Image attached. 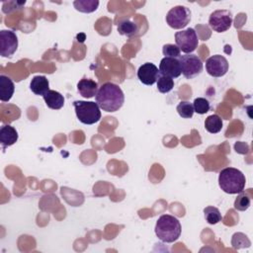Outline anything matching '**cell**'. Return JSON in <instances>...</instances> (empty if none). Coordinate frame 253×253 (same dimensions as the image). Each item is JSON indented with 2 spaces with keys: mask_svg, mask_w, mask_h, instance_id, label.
<instances>
[{
  "mask_svg": "<svg viewBox=\"0 0 253 253\" xmlns=\"http://www.w3.org/2000/svg\"><path fill=\"white\" fill-rule=\"evenodd\" d=\"M95 98L100 109L108 113L119 111L125 102L123 90L120 86L112 82L104 83L99 88Z\"/></svg>",
  "mask_w": 253,
  "mask_h": 253,
  "instance_id": "6da1fadb",
  "label": "cell"
},
{
  "mask_svg": "<svg viewBox=\"0 0 253 253\" xmlns=\"http://www.w3.org/2000/svg\"><path fill=\"white\" fill-rule=\"evenodd\" d=\"M154 231L162 242L172 243L180 237L182 227L177 217L170 214H162L156 221Z\"/></svg>",
  "mask_w": 253,
  "mask_h": 253,
  "instance_id": "7a4b0ae2",
  "label": "cell"
},
{
  "mask_svg": "<svg viewBox=\"0 0 253 253\" xmlns=\"http://www.w3.org/2000/svg\"><path fill=\"white\" fill-rule=\"evenodd\" d=\"M246 179L244 174L233 167H226L219 172L218 185L226 194H239L245 188Z\"/></svg>",
  "mask_w": 253,
  "mask_h": 253,
  "instance_id": "3957f363",
  "label": "cell"
},
{
  "mask_svg": "<svg viewBox=\"0 0 253 253\" xmlns=\"http://www.w3.org/2000/svg\"><path fill=\"white\" fill-rule=\"evenodd\" d=\"M73 107L77 119L84 125L96 124L101 119L100 107L95 102L77 100L73 102Z\"/></svg>",
  "mask_w": 253,
  "mask_h": 253,
  "instance_id": "277c9868",
  "label": "cell"
},
{
  "mask_svg": "<svg viewBox=\"0 0 253 253\" xmlns=\"http://www.w3.org/2000/svg\"><path fill=\"white\" fill-rule=\"evenodd\" d=\"M178 59L181 66V72L187 79H193L203 71V61L196 54L187 53L181 55Z\"/></svg>",
  "mask_w": 253,
  "mask_h": 253,
  "instance_id": "5b68a950",
  "label": "cell"
},
{
  "mask_svg": "<svg viewBox=\"0 0 253 253\" xmlns=\"http://www.w3.org/2000/svg\"><path fill=\"white\" fill-rule=\"evenodd\" d=\"M191 21V11L189 8L178 5L171 8L166 15V23L175 30L185 28Z\"/></svg>",
  "mask_w": 253,
  "mask_h": 253,
  "instance_id": "8992f818",
  "label": "cell"
},
{
  "mask_svg": "<svg viewBox=\"0 0 253 253\" xmlns=\"http://www.w3.org/2000/svg\"><path fill=\"white\" fill-rule=\"evenodd\" d=\"M175 42L180 50L186 54L192 53L198 47L199 38L194 29L188 28L175 33Z\"/></svg>",
  "mask_w": 253,
  "mask_h": 253,
  "instance_id": "52a82bcc",
  "label": "cell"
},
{
  "mask_svg": "<svg viewBox=\"0 0 253 253\" xmlns=\"http://www.w3.org/2000/svg\"><path fill=\"white\" fill-rule=\"evenodd\" d=\"M209 25L216 33L226 32L232 25L231 12L225 9L213 11L209 18Z\"/></svg>",
  "mask_w": 253,
  "mask_h": 253,
  "instance_id": "ba28073f",
  "label": "cell"
},
{
  "mask_svg": "<svg viewBox=\"0 0 253 253\" xmlns=\"http://www.w3.org/2000/svg\"><path fill=\"white\" fill-rule=\"evenodd\" d=\"M18 48L17 35L11 30L0 31V55L9 57L13 55Z\"/></svg>",
  "mask_w": 253,
  "mask_h": 253,
  "instance_id": "9c48e42d",
  "label": "cell"
},
{
  "mask_svg": "<svg viewBox=\"0 0 253 253\" xmlns=\"http://www.w3.org/2000/svg\"><path fill=\"white\" fill-rule=\"evenodd\" d=\"M228 61L220 54H214L209 57L206 61V70L212 77H221L228 71Z\"/></svg>",
  "mask_w": 253,
  "mask_h": 253,
  "instance_id": "30bf717a",
  "label": "cell"
},
{
  "mask_svg": "<svg viewBox=\"0 0 253 253\" xmlns=\"http://www.w3.org/2000/svg\"><path fill=\"white\" fill-rule=\"evenodd\" d=\"M159 77V70L157 66L151 62H145L139 66L137 70V78L144 84L151 86L153 85Z\"/></svg>",
  "mask_w": 253,
  "mask_h": 253,
  "instance_id": "8fae6325",
  "label": "cell"
},
{
  "mask_svg": "<svg viewBox=\"0 0 253 253\" xmlns=\"http://www.w3.org/2000/svg\"><path fill=\"white\" fill-rule=\"evenodd\" d=\"M158 70L160 75L171 78H177L182 74L179 59L173 57H163L160 61Z\"/></svg>",
  "mask_w": 253,
  "mask_h": 253,
  "instance_id": "7c38bea8",
  "label": "cell"
},
{
  "mask_svg": "<svg viewBox=\"0 0 253 253\" xmlns=\"http://www.w3.org/2000/svg\"><path fill=\"white\" fill-rule=\"evenodd\" d=\"M98 90V83L92 79L83 78L77 83L78 93L86 99H90L96 96Z\"/></svg>",
  "mask_w": 253,
  "mask_h": 253,
  "instance_id": "4fadbf2b",
  "label": "cell"
},
{
  "mask_svg": "<svg viewBox=\"0 0 253 253\" xmlns=\"http://www.w3.org/2000/svg\"><path fill=\"white\" fill-rule=\"evenodd\" d=\"M18 140V132L17 130L9 125H4L0 128V142L2 146L8 147L16 143Z\"/></svg>",
  "mask_w": 253,
  "mask_h": 253,
  "instance_id": "5bb4252c",
  "label": "cell"
},
{
  "mask_svg": "<svg viewBox=\"0 0 253 253\" xmlns=\"http://www.w3.org/2000/svg\"><path fill=\"white\" fill-rule=\"evenodd\" d=\"M30 89L35 95L43 96L49 90V82L43 75L34 76L30 83Z\"/></svg>",
  "mask_w": 253,
  "mask_h": 253,
  "instance_id": "9a60e30c",
  "label": "cell"
},
{
  "mask_svg": "<svg viewBox=\"0 0 253 253\" xmlns=\"http://www.w3.org/2000/svg\"><path fill=\"white\" fill-rule=\"evenodd\" d=\"M15 85L12 79L6 75H0V100L9 102L14 94Z\"/></svg>",
  "mask_w": 253,
  "mask_h": 253,
  "instance_id": "2e32d148",
  "label": "cell"
},
{
  "mask_svg": "<svg viewBox=\"0 0 253 253\" xmlns=\"http://www.w3.org/2000/svg\"><path fill=\"white\" fill-rule=\"evenodd\" d=\"M42 98L49 109L59 110L64 106V97L55 90H48Z\"/></svg>",
  "mask_w": 253,
  "mask_h": 253,
  "instance_id": "e0dca14e",
  "label": "cell"
},
{
  "mask_svg": "<svg viewBox=\"0 0 253 253\" xmlns=\"http://www.w3.org/2000/svg\"><path fill=\"white\" fill-rule=\"evenodd\" d=\"M138 30V27L137 25L128 20V19H124V20H121L119 23H118V32L120 35L122 36H126V37H132L136 34Z\"/></svg>",
  "mask_w": 253,
  "mask_h": 253,
  "instance_id": "ac0fdd59",
  "label": "cell"
},
{
  "mask_svg": "<svg viewBox=\"0 0 253 253\" xmlns=\"http://www.w3.org/2000/svg\"><path fill=\"white\" fill-rule=\"evenodd\" d=\"M205 128L210 133H217L222 128V120L215 114L211 115L205 121Z\"/></svg>",
  "mask_w": 253,
  "mask_h": 253,
  "instance_id": "d6986e66",
  "label": "cell"
},
{
  "mask_svg": "<svg viewBox=\"0 0 253 253\" xmlns=\"http://www.w3.org/2000/svg\"><path fill=\"white\" fill-rule=\"evenodd\" d=\"M74 8L82 13H92L99 6L98 0H76L73 2Z\"/></svg>",
  "mask_w": 253,
  "mask_h": 253,
  "instance_id": "ffe728a7",
  "label": "cell"
},
{
  "mask_svg": "<svg viewBox=\"0 0 253 253\" xmlns=\"http://www.w3.org/2000/svg\"><path fill=\"white\" fill-rule=\"evenodd\" d=\"M205 218L210 224H216L221 220V213L219 210L215 207L209 206L204 209Z\"/></svg>",
  "mask_w": 253,
  "mask_h": 253,
  "instance_id": "44dd1931",
  "label": "cell"
},
{
  "mask_svg": "<svg viewBox=\"0 0 253 253\" xmlns=\"http://www.w3.org/2000/svg\"><path fill=\"white\" fill-rule=\"evenodd\" d=\"M157 83V89L160 93L166 94L168 92H170L173 87H174V80L171 77L168 76H164V75H160L156 81Z\"/></svg>",
  "mask_w": 253,
  "mask_h": 253,
  "instance_id": "7402d4cb",
  "label": "cell"
},
{
  "mask_svg": "<svg viewBox=\"0 0 253 253\" xmlns=\"http://www.w3.org/2000/svg\"><path fill=\"white\" fill-rule=\"evenodd\" d=\"M176 110H177L179 116L182 117L183 119H190L193 117V115L195 113L193 104L188 101H181L177 105Z\"/></svg>",
  "mask_w": 253,
  "mask_h": 253,
  "instance_id": "603a6c76",
  "label": "cell"
},
{
  "mask_svg": "<svg viewBox=\"0 0 253 253\" xmlns=\"http://www.w3.org/2000/svg\"><path fill=\"white\" fill-rule=\"evenodd\" d=\"M231 244L235 249H240V248H245V247L248 248L251 245V242L244 233L237 232L232 235Z\"/></svg>",
  "mask_w": 253,
  "mask_h": 253,
  "instance_id": "cb8c5ba5",
  "label": "cell"
},
{
  "mask_svg": "<svg viewBox=\"0 0 253 253\" xmlns=\"http://www.w3.org/2000/svg\"><path fill=\"white\" fill-rule=\"evenodd\" d=\"M250 203H251L250 198L242 191L238 194L237 198L234 201V209L240 211H244L250 207Z\"/></svg>",
  "mask_w": 253,
  "mask_h": 253,
  "instance_id": "d4e9b609",
  "label": "cell"
},
{
  "mask_svg": "<svg viewBox=\"0 0 253 253\" xmlns=\"http://www.w3.org/2000/svg\"><path fill=\"white\" fill-rule=\"evenodd\" d=\"M193 107H194V111L197 113V114H200V115H204L206 113H208L210 111V108H211V105H210V102L209 100H207L206 98H202V97H199V98H196L193 102Z\"/></svg>",
  "mask_w": 253,
  "mask_h": 253,
  "instance_id": "484cf974",
  "label": "cell"
},
{
  "mask_svg": "<svg viewBox=\"0 0 253 253\" xmlns=\"http://www.w3.org/2000/svg\"><path fill=\"white\" fill-rule=\"evenodd\" d=\"M162 53L165 55L164 57H173V58H179L181 56V50L180 48L173 43H166L162 47Z\"/></svg>",
  "mask_w": 253,
  "mask_h": 253,
  "instance_id": "4316f807",
  "label": "cell"
}]
</instances>
